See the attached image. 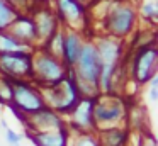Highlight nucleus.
Returning <instances> with one entry per match:
<instances>
[{
	"instance_id": "b1692460",
	"label": "nucleus",
	"mask_w": 158,
	"mask_h": 146,
	"mask_svg": "<svg viewBox=\"0 0 158 146\" xmlns=\"http://www.w3.org/2000/svg\"><path fill=\"white\" fill-rule=\"evenodd\" d=\"M156 95H158L156 87H151V90H150V98H151V102H155V100H156Z\"/></svg>"
},
{
	"instance_id": "6ab92c4d",
	"label": "nucleus",
	"mask_w": 158,
	"mask_h": 146,
	"mask_svg": "<svg viewBox=\"0 0 158 146\" xmlns=\"http://www.w3.org/2000/svg\"><path fill=\"white\" fill-rule=\"evenodd\" d=\"M112 71H114V65H102V68H100L99 81H100V87L106 88V90L110 87V77H112Z\"/></svg>"
},
{
	"instance_id": "7ed1b4c3",
	"label": "nucleus",
	"mask_w": 158,
	"mask_h": 146,
	"mask_svg": "<svg viewBox=\"0 0 158 146\" xmlns=\"http://www.w3.org/2000/svg\"><path fill=\"white\" fill-rule=\"evenodd\" d=\"M78 73L80 78H83L85 81H90V83L95 85L99 81V73L100 68H102V61L99 58V53H97L95 46H83L80 49V56H78Z\"/></svg>"
},
{
	"instance_id": "4468645a",
	"label": "nucleus",
	"mask_w": 158,
	"mask_h": 146,
	"mask_svg": "<svg viewBox=\"0 0 158 146\" xmlns=\"http://www.w3.org/2000/svg\"><path fill=\"white\" fill-rule=\"evenodd\" d=\"M36 31L38 29H36L34 22H31V20H27V19H19L17 24H15L14 32H15V36L22 37L24 41H27V39L36 37Z\"/></svg>"
},
{
	"instance_id": "9b49d317",
	"label": "nucleus",
	"mask_w": 158,
	"mask_h": 146,
	"mask_svg": "<svg viewBox=\"0 0 158 146\" xmlns=\"http://www.w3.org/2000/svg\"><path fill=\"white\" fill-rule=\"evenodd\" d=\"M123 115V109L117 104H97L94 105V121L116 122Z\"/></svg>"
},
{
	"instance_id": "1a4fd4ad",
	"label": "nucleus",
	"mask_w": 158,
	"mask_h": 146,
	"mask_svg": "<svg viewBox=\"0 0 158 146\" xmlns=\"http://www.w3.org/2000/svg\"><path fill=\"white\" fill-rule=\"evenodd\" d=\"M36 70L38 73L41 75L44 80L48 81H58L63 78V70H61V65L51 56H43L36 61Z\"/></svg>"
},
{
	"instance_id": "9d476101",
	"label": "nucleus",
	"mask_w": 158,
	"mask_h": 146,
	"mask_svg": "<svg viewBox=\"0 0 158 146\" xmlns=\"http://www.w3.org/2000/svg\"><path fill=\"white\" fill-rule=\"evenodd\" d=\"M134 20V14L131 9H119L114 12V15L110 17V29H112L114 34H123L129 32L131 26H133Z\"/></svg>"
},
{
	"instance_id": "a211bd4d",
	"label": "nucleus",
	"mask_w": 158,
	"mask_h": 146,
	"mask_svg": "<svg viewBox=\"0 0 158 146\" xmlns=\"http://www.w3.org/2000/svg\"><path fill=\"white\" fill-rule=\"evenodd\" d=\"M12 20H14V12H12V9L4 2V0H0V29L7 27Z\"/></svg>"
},
{
	"instance_id": "4be33fe9",
	"label": "nucleus",
	"mask_w": 158,
	"mask_h": 146,
	"mask_svg": "<svg viewBox=\"0 0 158 146\" xmlns=\"http://www.w3.org/2000/svg\"><path fill=\"white\" fill-rule=\"evenodd\" d=\"M143 12H144V15H148V17L153 19V17L156 15V7H155L153 3H148V5L143 7Z\"/></svg>"
},
{
	"instance_id": "dca6fc26",
	"label": "nucleus",
	"mask_w": 158,
	"mask_h": 146,
	"mask_svg": "<svg viewBox=\"0 0 158 146\" xmlns=\"http://www.w3.org/2000/svg\"><path fill=\"white\" fill-rule=\"evenodd\" d=\"M124 141H126V134L116 127L107 129L102 136V143L106 146H123Z\"/></svg>"
},
{
	"instance_id": "f257e3e1",
	"label": "nucleus",
	"mask_w": 158,
	"mask_h": 146,
	"mask_svg": "<svg viewBox=\"0 0 158 146\" xmlns=\"http://www.w3.org/2000/svg\"><path fill=\"white\" fill-rule=\"evenodd\" d=\"M49 100L55 104V107L60 112L73 111L77 104L80 100L78 88H77L73 80H61L55 81V87H51V94H49Z\"/></svg>"
},
{
	"instance_id": "5701e85b",
	"label": "nucleus",
	"mask_w": 158,
	"mask_h": 146,
	"mask_svg": "<svg viewBox=\"0 0 158 146\" xmlns=\"http://www.w3.org/2000/svg\"><path fill=\"white\" fill-rule=\"evenodd\" d=\"M141 146H156V141H155L153 136H148V138H144V139H143Z\"/></svg>"
},
{
	"instance_id": "f3484780",
	"label": "nucleus",
	"mask_w": 158,
	"mask_h": 146,
	"mask_svg": "<svg viewBox=\"0 0 158 146\" xmlns=\"http://www.w3.org/2000/svg\"><path fill=\"white\" fill-rule=\"evenodd\" d=\"M21 48L22 46L19 41H15L9 34L0 32V53H15V51H21Z\"/></svg>"
},
{
	"instance_id": "423d86ee",
	"label": "nucleus",
	"mask_w": 158,
	"mask_h": 146,
	"mask_svg": "<svg viewBox=\"0 0 158 146\" xmlns=\"http://www.w3.org/2000/svg\"><path fill=\"white\" fill-rule=\"evenodd\" d=\"M94 98H80L78 104L73 107V126L80 131H89L95 126L94 121Z\"/></svg>"
},
{
	"instance_id": "f8f14e48",
	"label": "nucleus",
	"mask_w": 158,
	"mask_h": 146,
	"mask_svg": "<svg viewBox=\"0 0 158 146\" xmlns=\"http://www.w3.org/2000/svg\"><path fill=\"white\" fill-rule=\"evenodd\" d=\"M80 49H82V46H80V39L77 34H70V36L65 37L63 46H61V53L68 65H75L78 61Z\"/></svg>"
},
{
	"instance_id": "20e7f679",
	"label": "nucleus",
	"mask_w": 158,
	"mask_h": 146,
	"mask_svg": "<svg viewBox=\"0 0 158 146\" xmlns=\"http://www.w3.org/2000/svg\"><path fill=\"white\" fill-rule=\"evenodd\" d=\"M0 70L12 77H22L32 71L31 56L21 51L15 53H2L0 54Z\"/></svg>"
},
{
	"instance_id": "39448f33",
	"label": "nucleus",
	"mask_w": 158,
	"mask_h": 146,
	"mask_svg": "<svg viewBox=\"0 0 158 146\" xmlns=\"http://www.w3.org/2000/svg\"><path fill=\"white\" fill-rule=\"evenodd\" d=\"M31 121L26 122L29 129H34L36 132H44V131H56L60 127H65L61 117L58 114H55L49 109H41V111H36L32 114H29Z\"/></svg>"
},
{
	"instance_id": "412c9836",
	"label": "nucleus",
	"mask_w": 158,
	"mask_h": 146,
	"mask_svg": "<svg viewBox=\"0 0 158 146\" xmlns=\"http://www.w3.org/2000/svg\"><path fill=\"white\" fill-rule=\"evenodd\" d=\"M5 138H7V141H9L10 146H19L21 144V136H19L15 131H12V129H7V131H5Z\"/></svg>"
},
{
	"instance_id": "2eb2a0df",
	"label": "nucleus",
	"mask_w": 158,
	"mask_h": 146,
	"mask_svg": "<svg viewBox=\"0 0 158 146\" xmlns=\"http://www.w3.org/2000/svg\"><path fill=\"white\" fill-rule=\"evenodd\" d=\"M60 9H61V14L68 20L78 19L82 15V7L75 0H60Z\"/></svg>"
},
{
	"instance_id": "ddd939ff",
	"label": "nucleus",
	"mask_w": 158,
	"mask_h": 146,
	"mask_svg": "<svg viewBox=\"0 0 158 146\" xmlns=\"http://www.w3.org/2000/svg\"><path fill=\"white\" fill-rule=\"evenodd\" d=\"M97 53H99L102 65H114V61L119 56V46L116 43H112V41H102Z\"/></svg>"
},
{
	"instance_id": "f03ea898",
	"label": "nucleus",
	"mask_w": 158,
	"mask_h": 146,
	"mask_svg": "<svg viewBox=\"0 0 158 146\" xmlns=\"http://www.w3.org/2000/svg\"><path fill=\"white\" fill-rule=\"evenodd\" d=\"M12 100H14V105L17 107V112H24L27 115L44 109V102L38 95V92L32 90L26 83H15L12 87Z\"/></svg>"
},
{
	"instance_id": "6e6552de",
	"label": "nucleus",
	"mask_w": 158,
	"mask_h": 146,
	"mask_svg": "<svg viewBox=\"0 0 158 146\" xmlns=\"http://www.w3.org/2000/svg\"><path fill=\"white\" fill-rule=\"evenodd\" d=\"M34 146H68V131L66 127H60L56 131H44L31 134Z\"/></svg>"
},
{
	"instance_id": "aec40b11",
	"label": "nucleus",
	"mask_w": 158,
	"mask_h": 146,
	"mask_svg": "<svg viewBox=\"0 0 158 146\" xmlns=\"http://www.w3.org/2000/svg\"><path fill=\"white\" fill-rule=\"evenodd\" d=\"M73 146H100V143L97 141L95 136H90V134H83L80 136L78 139L75 141Z\"/></svg>"
},
{
	"instance_id": "0eeeda50",
	"label": "nucleus",
	"mask_w": 158,
	"mask_h": 146,
	"mask_svg": "<svg viewBox=\"0 0 158 146\" xmlns=\"http://www.w3.org/2000/svg\"><path fill=\"white\" fill-rule=\"evenodd\" d=\"M156 60V51L153 48H144L134 60V77L138 81H148L153 75V66Z\"/></svg>"
}]
</instances>
